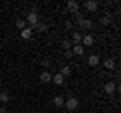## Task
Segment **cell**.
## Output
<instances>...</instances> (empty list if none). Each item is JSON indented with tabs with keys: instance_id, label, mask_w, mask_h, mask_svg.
<instances>
[{
	"instance_id": "obj_1",
	"label": "cell",
	"mask_w": 121,
	"mask_h": 113,
	"mask_svg": "<svg viewBox=\"0 0 121 113\" xmlns=\"http://www.w3.org/2000/svg\"><path fill=\"white\" fill-rule=\"evenodd\" d=\"M75 16V20H77V26L79 28H81L83 32H89L91 28H93V20H91V18H85V16H81V14H73Z\"/></svg>"
},
{
	"instance_id": "obj_2",
	"label": "cell",
	"mask_w": 121,
	"mask_h": 113,
	"mask_svg": "<svg viewBox=\"0 0 121 113\" xmlns=\"http://www.w3.org/2000/svg\"><path fill=\"white\" fill-rule=\"evenodd\" d=\"M24 22H26V26H30V28H35V26H36V24L40 22V18H39V12H36V10H30V12L26 14Z\"/></svg>"
},
{
	"instance_id": "obj_3",
	"label": "cell",
	"mask_w": 121,
	"mask_h": 113,
	"mask_svg": "<svg viewBox=\"0 0 121 113\" xmlns=\"http://www.w3.org/2000/svg\"><path fill=\"white\" fill-rule=\"evenodd\" d=\"M93 43H95V36L91 35V32H83V40H81L83 48H89V47H93Z\"/></svg>"
},
{
	"instance_id": "obj_4",
	"label": "cell",
	"mask_w": 121,
	"mask_h": 113,
	"mask_svg": "<svg viewBox=\"0 0 121 113\" xmlns=\"http://www.w3.org/2000/svg\"><path fill=\"white\" fill-rule=\"evenodd\" d=\"M103 91H105V95H107V97H111L113 93L117 91V83H115V81H107V83L103 85Z\"/></svg>"
},
{
	"instance_id": "obj_5",
	"label": "cell",
	"mask_w": 121,
	"mask_h": 113,
	"mask_svg": "<svg viewBox=\"0 0 121 113\" xmlns=\"http://www.w3.org/2000/svg\"><path fill=\"white\" fill-rule=\"evenodd\" d=\"M65 105H67L69 111H77V109H79V99H77V97H67Z\"/></svg>"
},
{
	"instance_id": "obj_6",
	"label": "cell",
	"mask_w": 121,
	"mask_h": 113,
	"mask_svg": "<svg viewBox=\"0 0 121 113\" xmlns=\"http://www.w3.org/2000/svg\"><path fill=\"white\" fill-rule=\"evenodd\" d=\"M99 63H101V59H99V55H95V52L87 56V65H89V67H97Z\"/></svg>"
},
{
	"instance_id": "obj_7",
	"label": "cell",
	"mask_w": 121,
	"mask_h": 113,
	"mask_svg": "<svg viewBox=\"0 0 121 113\" xmlns=\"http://www.w3.org/2000/svg\"><path fill=\"white\" fill-rule=\"evenodd\" d=\"M79 8H81V4H79V2H75V0H69V2H67V10H69V12L77 14Z\"/></svg>"
},
{
	"instance_id": "obj_8",
	"label": "cell",
	"mask_w": 121,
	"mask_h": 113,
	"mask_svg": "<svg viewBox=\"0 0 121 113\" xmlns=\"http://www.w3.org/2000/svg\"><path fill=\"white\" fill-rule=\"evenodd\" d=\"M71 52H73V56H83L85 55V48H83V44H73Z\"/></svg>"
},
{
	"instance_id": "obj_9",
	"label": "cell",
	"mask_w": 121,
	"mask_h": 113,
	"mask_svg": "<svg viewBox=\"0 0 121 113\" xmlns=\"http://www.w3.org/2000/svg\"><path fill=\"white\" fill-rule=\"evenodd\" d=\"M32 35H35V30H32L30 26H26V28H22V30H20V36H22V39H24V40L32 39Z\"/></svg>"
},
{
	"instance_id": "obj_10",
	"label": "cell",
	"mask_w": 121,
	"mask_h": 113,
	"mask_svg": "<svg viewBox=\"0 0 121 113\" xmlns=\"http://www.w3.org/2000/svg\"><path fill=\"white\" fill-rule=\"evenodd\" d=\"M10 101H12V97H10L8 91H0V103H2V105H8Z\"/></svg>"
},
{
	"instance_id": "obj_11",
	"label": "cell",
	"mask_w": 121,
	"mask_h": 113,
	"mask_svg": "<svg viewBox=\"0 0 121 113\" xmlns=\"http://www.w3.org/2000/svg\"><path fill=\"white\" fill-rule=\"evenodd\" d=\"M60 75H63V77H71V75H73V67L71 65H60Z\"/></svg>"
},
{
	"instance_id": "obj_12",
	"label": "cell",
	"mask_w": 121,
	"mask_h": 113,
	"mask_svg": "<svg viewBox=\"0 0 121 113\" xmlns=\"http://www.w3.org/2000/svg\"><path fill=\"white\" fill-rule=\"evenodd\" d=\"M71 39H73V40H71L73 44H81V40H83V32H81V30H75L73 35H71Z\"/></svg>"
},
{
	"instance_id": "obj_13",
	"label": "cell",
	"mask_w": 121,
	"mask_h": 113,
	"mask_svg": "<svg viewBox=\"0 0 121 113\" xmlns=\"http://www.w3.org/2000/svg\"><path fill=\"white\" fill-rule=\"evenodd\" d=\"M85 8L89 10V12H95V10L99 8V2H97V0H89V2H85Z\"/></svg>"
},
{
	"instance_id": "obj_14",
	"label": "cell",
	"mask_w": 121,
	"mask_h": 113,
	"mask_svg": "<svg viewBox=\"0 0 121 113\" xmlns=\"http://www.w3.org/2000/svg\"><path fill=\"white\" fill-rule=\"evenodd\" d=\"M51 83H55V85H65V77H63V75L60 73H56V75H52V79H51Z\"/></svg>"
},
{
	"instance_id": "obj_15",
	"label": "cell",
	"mask_w": 121,
	"mask_h": 113,
	"mask_svg": "<svg viewBox=\"0 0 121 113\" xmlns=\"http://www.w3.org/2000/svg\"><path fill=\"white\" fill-rule=\"evenodd\" d=\"M39 79H40V83H51V79H52V75L48 73V71H44V69H43V73L39 75Z\"/></svg>"
},
{
	"instance_id": "obj_16",
	"label": "cell",
	"mask_w": 121,
	"mask_h": 113,
	"mask_svg": "<svg viewBox=\"0 0 121 113\" xmlns=\"http://www.w3.org/2000/svg\"><path fill=\"white\" fill-rule=\"evenodd\" d=\"M111 22H113V16H111L109 12H105L103 16H101V24H103V26H109Z\"/></svg>"
},
{
	"instance_id": "obj_17",
	"label": "cell",
	"mask_w": 121,
	"mask_h": 113,
	"mask_svg": "<svg viewBox=\"0 0 121 113\" xmlns=\"http://www.w3.org/2000/svg\"><path fill=\"white\" fill-rule=\"evenodd\" d=\"M103 67H105L107 71H113V69H115V61H113V59H105V61H103Z\"/></svg>"
},
{
	"instance_id": "obj_18",
	"label": "cell",
	"mask_w": 121,
	"mask_h": 113,
	"mask_svg": "<svg viewBox=\"0 0 121 113\" xmlns=\"http://www.w3.org/2000/svg\"><path fill=\"white\" fill-rule=\"evenodd\" d=\"M52 105H55V107H63V105H65V99H63V97H52Z\"/></svg>"
},
{
	"instance_id": "obj_19",
	"label": "cell",
	"mask_w": 121,
	"mask_h": 113,
	"mask_svg": "<svg viewBox=\"0 0 121 113\" xmlns=\"http://www.w3.org/2000/svg\"><path fill=\"white\" fill-rule=\"evenodd\" d=\"M32 30H39V32H47V30H48V26L44 24V22H39V24H36L35 28H32Z\"/></svg>"
},
{
	"instance_id": "obj_20",
	"label": "cell",
	"mask_w": 121,
	"mask_h": 113,
	"mask_svg": "<svg viewBox=\"0 0 121 113\" xmlns=\"http://www.w3.org/2000/svg\"><path fill=\"white\" fill-rule=\"evenodd\" d=\"M60 44H63V48H65V51H71V48H73V43H71L69 39H65V40H63Z\"/></svg>"
},
{
	"instance_id": "obj_21",
	"label": "cell",
	"mask_w": 121,
	"mask_h": 113,
	"mask_svg": "<svg viewBox=\"0 0 121 113\" xmlns=\"http://www.w3.org/2000/svg\"><path fill=\"white\" fill-rule=\"evenodd\" d=\"M16 28H18V30L26 28V22H24V18H18V20H16Z\"/></svg>"
},
{
	"instance_id": "obj_22",
	"label": "cell",
	"mask_w": 121,
	"mask_h": 113,
	"mask_svg": "<svg viewBox=\"0 0 121 113\" xmlns=\"http://www.w3.org/2000/svg\"><path fill=\"white\" fill-rule=\"evenodd\" d=\"M71 28H73V20H67L65 22V30H71Z\"/></svg>"
},
{
	"instance_id": "obj_23",
	"label": "cell",
	"mask_w": 121,
	"mask_h": 113,
	"mask_svg": "<svg viewBox=\"0 0 121 113\" xmlns=\"http://www.w3.org/2000/svg\"><path fill=\"white\" fill-rule=\"evenodd\" d=\"M43 67H44V71H47L48 67H51V61H48V59H43Z\"/></svg>"
},
{
	"instance_id": "obj_24",
	"label": "cell",
	"mask_w": 121,
	"mask_h": 113,
	"mask_svg": "<svg viewBox=\"0 0 121 113\" xmlns=\"http://www.w3.org/2000/svg\"><path fill=\"white\" fill-rule=\"evenodd\" d=\"M0 113H8V109H6V105H0Z\"/></svg>"
}]
</instances>
